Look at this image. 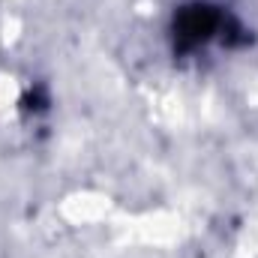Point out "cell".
<instances>
[{
    "mask_svg": "<svg viewBox=\"0 0 258 258\" xmlns=\"http://www.w3.org/2000/svg\"><path fill=\"white\" fill-rule=\"evenodd\" d=\"M174 57H195L207 48H240L249 45L246 24L222 3L189 0L180 3L168 24Z\"/></svg>",
    "mask_w": 258,
    "mask_h": 258,
    "instance_id": "obj_1",
    "label": "cell"
}]
</instances>
